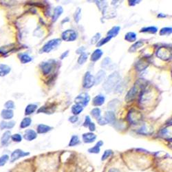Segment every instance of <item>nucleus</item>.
<instances>
[{
    "mask_svg": "<svg viewBox=\"0 0 172 172\" xmlns=\"http://www.w3.org/2000/svg\"><path fill=\"white\" fill-rule=\"evenodd\" d=\"M81 9L80 8H78L77 9V11H75L74 15V21L77 23L79 22L80 19H81Z\"/></svg>",
    "mask_w": 172,
    "mask_h": 172,
    "instance_id": "obj_43",
    "label": "nucleus"
},
{
    "mask_svg": "<svg viewBox=\"0 0 172 172\" xmlns=\"http://www.w3.org/2000/svg\"><path fill=\"white\" fill-rule=\"evenodd\" d=\"M31 122H32V120H31V119H30V118H29V117L24 118V119L22 120V121L21 122L20 128H22V129L26 128H28V127H29L30 125Z\"/></svg>",
    "mask_w": 172,
    "mask_h": 172,
    "instance_id": "obj_33",
    "label": "nucleus"
},
{
    "mask_svg": "<svg viewBox=\"0 0 172 172\" xmlns=\"http://www.w3.org/2000/svg\"><path fill=\"white\" fill-rule=\"evenodd\" d=\"M72 114L74 115V116H77L79 115L80 113H81L83 110V107H81L79 105H74L72 106Z\"/></svg>",
    "mask_w": 172,
    "mask_h": 172,
    "instance_id": "obj_32",
    "label": "nucleus"
},
{
    "mask_svg": "<svg viewBox=\"0 0 172 172\" xmlns=\"http://www.w3.org/2000/svg\"><path fill=\"white\" fill-rule=\"evenodd\" d=\"M37 137V134L36 131H34L33 129H27V130L25 131L24 135H23V138H24L25 140L28 141L33 140Z\"/></svg>",
    "mask_w": 172,
    "mask_h": 172,
    "instance_id": "obj_12",
    "label": "nucleus"
},
{
    "mask_svg": "<svg viewBox=\"0 0 172 172\" xmlns=\"http://www.w3.org/2000/svg\"><path fill=\"white\" fill-rule=\"evenodd\" d=\"M32 60V59L29 55H27V54H22V55H20V61L23 64L29 63Z\"/></svg>",
    "mask_w": 172,
    "mask_h": 172,
    "instance_id": "obj_35",
    "label": "nucleus"
},
{
    "mask_svg": "<svg viewBox=\"0 0 172 172\" xmlns=\"http://www.w3.org/2000/svg\"><path fill=\"white\" fill-rule=\"evenodd\" d=\"M89 101H90V97H89L88 93L80 94L74 99V101L77 105H79L83 107H86V106L88 105Z\"/></svg>",
    "mask_w": 172,
    "mask_h": 172,
    "instance_id": "obj_6",
    "label": "nucleus"
},
{
    "mask_svg": "<svg viewBox=\"0 0 172 172\" xmlns=\"http://www.w3.org/2000/svg\"><path fill=\"white\" fill-rule=\"evenodd\" d=\"M105 78V72L103 71V70H99L97 72L96 75V77H95V84H100Z\"/></svg>",
    "mask_w": 172,
    "mask_h": 172,
    "instance_id": "obj_22",
    "label": "nucleus"
},
{
    "mask_svg": "<svg viewBox=\"0 0 172 172\" xmlns=\"http://www.w3.org/2000/svg\"><path fill=\"white\" fill-rule=\"evenodd\" d=\"M143 42L141 41H136V43H134L132 46H131L130 48L129 49V53H135V52L138 50L139 48H141L143 46Z\"/></svg>",
    "mask_w": 172,
    "mask_h": 172,
    "instance_id": "obj_30",
    "label": "nucleus"
},
{
    "mask_svg": "<svg viewBox=\"0 0 172 172\" xmlns=\"http://www.w3.org/2000/svg\"><path fill=\"white\" fill-rule=\"evenodd\" d=\"M120 30H121V27L120 26H114L112 27L111 29H110L109 31L107 32V36L108 37H110L111 38H113V37H116L118 35H119V32H120Z\"/></svg>",
    "mask_w": 172,
    "mask_h": 172,
    "instance_id": "obj_24",
    "label": "nucleus"
},
{
    "mask_svg": "<svg viewBox=\"0 0 172 172\" xmlns=\"http://www.w3.org/2000/svg\"><path fill=\"white\" fill-rule=\"evenodd\" d=\"M63 12V9L62 8V6H56V8L54 9V13L53 15V22H55L57 21L59 18L61 17V15H62Z\"/></svg>",
    "mask_w": 172,
    "mask_h": 172,
    "instance_id": "obj_15",
    "label": "nucleus"
},
{
    "mask_svg": "<svg viewBox=\"0 0 172 172\" xmlns=\"http://www.w3.org/2000/svg\"><path fill=\"white\" fill-rule=\"evenodd\" d=\"M103 55V52L101 49H96L93 52V53L91 55V61L93 62H96L98 60H99L101 56Z\"/></svg>",
    "mask_w": 172,
    "mask_h": 172,
    "instance_id": "obj_18",
    "label": "nucleus"
},
{
    "mask_svg": "<svg viewBox=\"0 0 172 172\" xmlns=\"http://www.w3.org/2000/svg\"><path fill=\"white\" fill-rule=\"evenodd\" d=\"M56 107L53 105H48V106H42L40 107L37 113H45V114H53L55 112Z\"/></svg>",
    "mask_w": 172,
    "mask_h": 172,
    "instance_id": "obj_14",
    "label": "nucleus"
},
{
    "mask_svg": "<svg viewBox=\"0 0 172 172\" xmlns=\"http://www.w3.org/2000/svg\"><path fill=\"white\" fill-rule=\"evenodd\" d=\"M101 110L98 107L94 108V109L91 111L92 116L96 120H98V119H100V118L101 117Z\"/></svg>",
    "mask_w": 172,
    "mask_h": 172,
    "instance_id": "obj_38",
    "label": "nucleus"
},
{
    "mask_svg": "<svg viewBox=\"0 0 172 172\" xmlns=\"http://www.w3.org/2000/svg\"><path fill=\"white\" fill-rule=\"evenodd\" d=\"M137 35L134 32H129L125 35V39L128 42H134L136 41Z\"/></svg>",
    "mask_w": 172,
    "mask_h": 172,
    "instance_id": "obj_27",
    "label": "nucleus"
},
{
    "mask_svg": "<svg viewBox=\"0 0 172 172\" xmlns=\"http://www.w3.org/2000/svg\"><path fill=\"white\" fill-rule=\"evenodd\" d=\"M172 32V28L170 27H165L162 28V29L160 30L159 34L161 36H165V35H171Z\"/></svg>",
    "mask_w": 172,
    "mask_h": 172,
    "instance_id": "obj_36",
    "label": "nucleus"
},
{
    "mask_svg": "<svg viewBox=\"0 0 172 172\" xmlns=\"http://www.w3.org/2000/svg\"><path fill=\"white\" fill-rule=\"evenodd\" d=\"M11 70V67L5 64H0V77L6 76Z\"/></svg>",
    "mask_w": 172,
    "mask_h": 172,
    "instance_id": "obj_25",
    "label": "nucleus"
},
{
    "mask_svg": "<svg viewBox=\"0 0 172 172\" xmlns=\"http://www.w3.org/2000/svg\"><path fill=\"white\" fill-rule=\"evenodd\" d=\"M53 129V128L49 125H47L44 124H39L38 126H37V133L38 134H46L48 131H51Z\"/></svg>",
    "mask_w": 172,
    "mask_h": 172,
    "instance_id": "obj_17",
    "label": "nucleus"
},
{
    "mask_svg": "<svg viewBox=\"0 0 172 172\" xmlns=\"http://www.w3.org/2000/svg\"><path fill=\"white\" fill-rule=\"evenodd\" d=\"M98 122V123L100 125H105L107 124V122H106L105 120L104 119V118L103 117H101L100 119H98V120H96Z\"/></svg>",
    "mask_w": 172,
    "mask_h": 172,
    "instance_id": "obj_50",
    "label": "nucleus"
},
{
    "mask_svg": "<svg viewBox=\"0 0 172 172\" xmlns=\"http://www.w3.org/2000/svg\"><path fill=\"white\" fill-rule=\"evenodd\" d=\"M111 64V59L110 57H105L101 63V67L103 68H107Z\"/></svg>",
    "mask_w": 172,
    "mask_h": 172,
    "instance_id": "obj_42",
    "label": "nucleus"
},
{
    "mask_svg": "<svg viewBox=\"0 0 172 172\" xmlns=\"http://www.w3.org/2000/svg\"><path fill=\"white\" fill-rule=\"evenodd\" d=\"M105 98L104 96L99 95L96 96L92 100V103L95 106H101L105 103Z\"/></svg>",
    "mask_w": 172,
    "mask_h": 172,
    "instance_id": "obj_19",
    "label": "nucleus"
},
{
    "mask_svg": "<svg viewBox=\"0 0 172 172\" xmlns=\"http://www.w3.org/2000/svg\"><path fill=\"white\" fill-rule=\"evenodd\" d=\"M9 156L8 155L4 154L0 157V167H3L6 164L7 161H8Z\"/></svg>",
    "mask_w": 172,
    "mask_h": 172,
    "instance_id": "obj_44",
    "label": "nucleus"
},
{
    "mask_svg": "<svg viewBox=\"0 0 172 172\" xmlns=\"http://www.w3.org/2000/svg\"><path fill=\"white\" fill-rule=\"evenodd\" d=\"M88 128H89V131H95L96 130V126L94 122H91V123L89 125V126L88 127Z\"/></svg>",
    "mask_w": 172,
    "mask_h": 172,
    "instance_id": "obj_52",
    "label": "nucleus"
},
{
    "mask_svg": "<svg viewBox=\"0 0 172 172\" xmlns=\"http://www.w3.org/2000/svg\"><path fill=\"white\" fill-rule=\"evenodd\" d=\"M87 60H88V55L86 53H83L79 56L77 62L79 65H83L86 62Z\"/></svg>",
    "mask_w": 172,
    "mask_h": 172,
    "instance_id": "obj_37",
    "label": "nucleus"
},
{
    "mask_svg": "<svg viewBox=\"0 0 172 172\" xmlns=\"http://www.w3.org/2000/svg\"><path fill=\"white\" fill-rule=\"evenodd\" d=\"M157 17L158 18H164V17H166L167 16L165 15H164V14H162V13H160L157 15Z\"/></svg>",
    "mask_w": 172,
    "mask_h": 172,
    "instance_id": "obj_57",
    "label": "nucleus"
},
{
    "mask_svg": "<svg viewBox=\"0 0 172 172\" xmlns=\"http://www.w3.org/2000/svg\"><path fill=\"white\" fill-rule=\"evenodd\" d=\"M156 56L161 60L169 61L171 57V53L169 49L166 47H161L158 49Z\"/></svg>",
    "mask_w": 172,
    "mask_h": 172,
    "instance_id": "obj_5",
    "label": "nucleus"
},
{
    "mask_svg": "<svg viewBox=\"0 0 172 172\" xmlns=\"http://www.w3.org/2000/svg\"><path fill=\"white\" fill-rule=\"evenodd\" d=\"M30 155L29 152H26L20 149H15L14 152L12 153L11 155V162H14L18 159L21 158L28 156Z\"/></svg>",
    "mask_w": 172,
    "mask_h": 172,
    "instance_id": "obj_10",
    "label": "nucleus"
},
{
    "mask_svg": "<svg viewBox=\"0 0 172 172\" xmlns=\"http://www.w3.org/2000/svg\"><path fill=\"white\" fill-rule=\"evenodd\" d=\"M96 4L99 8V10L102 11V13H103L104 12L106 11L107 9V4L106 3V2H103V1H97L96 2Z\"/></svg>",
    "mask_w": 172,
    "mask_h": 172,
    "instance_id": "obj_39",
    "label": "nucleus"
},
{
    "mask_svg": "<svg viewBox=\"0 0 172 172\" xmlns=\"http://www.w3.org/2000/svg\"><path fill=\"white\" fill-rule=\"evenodd\" d=\"M68 53H69V51H68V50L64 52V53H63L62 54V55H61V59H63L66 57V56H67L68 55Z\"/></svg>",
    "mask_w": 172,
    "mask_h": 172,
    "instance_id": "obj_54",
    "label": "nucleus"
},
{
    "mask_svg": "<svg viewBox=\"0 0 172 172\" xmlns=\"http://www.w3.org/2000/svg\"><path fill=\"white\" fill-rule=\"evenodd\" d=\"M159 136H161V137L163 138H165V139L167 137H169V130L167 128L162 129L159 132Z\"/></svg>",
    "mask_w": 172,
    "mask_h": 172,
    "instance_id": "obj_45",
    "label": "nucleus"
},
{
    "mask_svg": "<svg viewBox=\"0 0 172 172\" xmlns=\"http://www.w3.org/2000/svg\"><path fill=\"white\" fill-rule=\"evenodd\" d=\"M84 50H85V48H83V47H81V48H79L77 50V54H82L83 53H84Z\"/></svg>",
    "mask_w": 172,
    "mask_h": 172,
    "instance_id": "obj_55",
    "label": "nucleus"
},
{
    "mask_svg": "<svg viewBox=\"0 0 172 172\" xmlns=\"http://www.w3.org/2000/svg\"><path fill=\"white\" fill-rule=\"evenodd\" d=\"M154 130H152V129H149V128L146 125H143L142 128L138 129V133L140 134H144V135H147V134H151Z\"/></svg>",
    "mask_w": 172,
    "mask_h": 172,
    "instance_id": "obj_34",
    "label": "nucleus"
},
{
    "mask_svg": "<svg viewBox=\"0 0 172 172\" xmlns=\"http://www.w3.org/2000/svg\"><path fill=\"white\" fill-rule=\"evenodd\" d=\"M158 32V28L155 26H148L141 28L140 32L143 33H150V34H155Z\"/></svg>",
    "mask_w": 172,
    "mask_h": 172,
    "instance_id": "obj_26",
    "label": "nucleus"
},
{
    "mask_svg": "<svg viewBox=\"0 0 172 172\" xmlns=\"http://www.w3.org/2000/svg\"><path fill=\"white\" fill-rule=\"evenodd\" d=\"M78 35L77 32L74 30H67L63 32L61 34V39L63 41L70 42V41H74L77 39Z\"/></svg>",
    "mask_w": 172,
    "mask_h": 172,
    "instance_id": "obj_7",
    "label": "nucleus"
},
{
    "mask_svg": "<svg viewBox=\"0 0 172 172\" xmlns=\"http://www.w3.org/2000/svg\"><path fill=\"white\" fill-rule=\"evenodd\" d=\"M11 138L14 142H17V143H20L22 140V136H21L20 134H13V135L11 136Z\"/></svg>",
    "mask_w": 172,
    "mask_h": 172,
    "instance_id": "obj_46",
    "label": "nucleus"
},
{
    "mask_svg": "<svg viewBox=\"0 0 172 172\" xmlns=\"http://www.w3.org/2000/svg\"><path fill=\"white\" fill-rule=\"evenodd\" d=\"M4 107L6 108V110H11L15 108V103L13 101H8L5 103Z\"/></svg>",
    "mask_w": 172,
    "mask_h": 172,
    "instance_id": "obj_48",
    "label": "nucleus"
},
{
    "mask_svg": "<svg viewBox=\"0 0 172 172\" xmlns=\"http://www.w3.org/2000/svg\"><path fill=\"white\" fill-rule=\"evenodd\" d=\"M61 40L60 39H51L44 45L43 48H41V53H50L52 50H53L54 49L57 48V47L61 44Z\"/></svg>",
    "mask_w": 172,
    "mask_h": 172,
    "instance_id": "obj_3",
    "label": "nucleus"
},
{
    "mask_svg": "<svg viewBox=\"0 0 172 172\" xmlns=\"http://www.w3.org/2000/svg\"><path fill=\"white\" fill-rule=\"evenodd\" d=\"M15 122L14 121H10V122H6V121H2L0 124V129H12L15 126Z\"/></svg>",
    "mask_w": 172,
    "mask_h": 172,
    "instance_id": "obj_29",
    "label": "nucleus"
},
{
    "mask_svg": "<svg viewBox=\"0 0 172 172\" xmlns=\"http://www.w3.org/2000/svg\"><path fill=\"white\" fill-rule=\"evenodd\" d=\"M40 69L44 75L50 74L54 69V62L49 61L41 63L40 64Z\"/></svg>",
    "mask_w": 172,
    "mask_h": 172,
    "instance_id": "obj_9",
    "label": "nucleus"
},
{
    "mask_svg": "<svg viewBox=\"0 0 172 172\" xmlns=\"http://www.w3.org/2000/svg\"><path fill=\"white\" fill-rule=\"evenodd\" d=\"M111 39H112L111 37L107 36L106 37H105V38H103L101 40H100V41H98L97 44H96V46H97V47L102 46H103V45H105L107 43H108V42H109Z\"/></svg>",
    "mask_w": 172,
    "mask_h": 172,
    "instance_id": "obj_41",
    "label": "nucleus"
},
{
    "mask_svg": "<svg viewBox=\"0 0 172 172\" xmlns=\"http://www.w3.org/2000/svg\"><path fill=\"white\" fill-rule=\"evenodd\" d=\"M107 172H121V171L117 168H111Z\"/></svg>",
    "mask_w": 172,
    "mask_h": 172,
    "instance_id": "obj_56",
    "label": "nucleus"
},
{
    "mask_svg": "<svg viewBox=\"0 0 172 172\" xmlns=\"http://www.w3.org/2000/svg\"><path fill=\"white\" fill-rule=\"evenodd\" d=\"M37 105L36 104H29L27 105V107H26L25 110V114L26 115H30L34 113L36 110L37 109Z\"/></svg>",
    "mask_w": 172,
    "mask_h": 172,
    "instance_id": "obj_28",
    "label": "nucleus"
},
{
    "mask_svg": "<svg viewBox=\"0 0 172 172\" xmlns=\"http://www.w3.org/2000/svg\"><path fill=\"white\" fill-rule=\"evenodd\" d=\"M140 1H136V0L132 1V0H131V1H129V6H135L136 4L140 3Z\"/></svg>",
    "mask_w": 172,
    "mask_h": 172,
    "instance_id": "obj_53",
    "label": "nucleus"
},
{
    "mask_svg": "<svg viewBox=\"0 0 172 172\" xmlns=\"http://www.w3.org/2000/svg\"><path fill=\"white\" fill-rule=\"evenodd\" d=\"M95 84V77L89 72H87L85 74L83 81V87L86 89H89Z\"/></svg>",
    "mask_w": 172,
    "mask_h": 172,
    "instance_id": "obj_8",
    "label": "nucleus"
},
{
    "mask_svg": "<svg viewBox=\"0 0 172 172\" xmlns=\"http://www.w3.org/2000/svg\"><path fill=\"white\" fill-rule=\"evenodd\" d=\"M82 138H83V140L85 143H92L95 141L96 136L92 132L85 133L82 136Z\"/></svg>",
    "mask_w": 172,
    "mask_h": 172,
    "instance_id": "obj_13",
    "label": "nucleus"
},
{
    "mask_svg": "<svg viewBox=\"0 0 172 172\" xmlns=\"http://www.w3.org/2000/svg\"><path fill=\"white\" fill-rule=\"evenodd\" d=\"M79 144H80V139L79 136L77 135H73L71 137V139H70L68 146L69 147H74V146H77Z\"/></svg>",
    "mask_w": 172,
    "mask_h": 172,
    "instance_id": "obj_31",
    "label": "nucleus"
},
{
    "mask_svg": "<svg viewBox=\"0 0 172 172\" xmlns=\"http://www.w3.org/2000/svg\"><path fill=\"white\" fill-rule=\"evenodd\" d=\"M1 116L4 120H10L13 119L14 116L13 111L11 110H4L2 111Z\"/></svg>",
    "mask_w": 172,
    "mask_h": 172,
    "instance_id": "obj_23",
    "label": "nucleus"
},
{
    "mask_svg": "<svg viewBox=\"0 0 172 172\" xmlns=\"http://www.w3.org/2000/svg\"><path fill=\"white\" fill-rule=\"evenodd\" d=\"M147 86V81L145 79H140L136 82L134 86L129 89V92L127 93L125 98V100L127 103H130L135 99L137 96L139 90H144L145 88Z\"/></svg>",
    "mask_w": 172,
    "mask_h": 172,
    "instance_id": "obj_1",
    "label": "nucleus"
},
{
    "mask_svg": "<svg viewBox=\"0 0 172 172\" xmlns=\"http://www.w3.org/2000/svg\"><path fill=\"white\" fill-rule=\"evenodd\" d=\"M104 119L107 123H114L116 119V116L114 112L112 111H107L106 112Z\"/></svg>",
    "mask_w": 172,
    "mask_h": 172,
    "instance_id": "obj_16",
    "label": "nucleus"
},
{
    "mask_svg": "<svg viewBox=\"0 0 172 172\" xmlns=\"http://www.w3.org/2000/svg\"><path fill=\"white\" fill-rule=\"evenodd\" d=\"M121 80V77L118 72H114L107 77L103 85V88L107 93H110L118 86Z\"/></svg>",
    "mask_w": 172,
    "mask_h": 172,
    "instance_id": "obj_2",
    "label": "nucleus"
},
{
    "mask_svg": "<svg viewBox=\"0 0 172 172\" xmlns=\"http://www.w3.org/2000/svg\"><path fill=\"white\" fill-rule=\"evenodd\" d=\"M113 154V151L111 149H107L105 150L103 154L102 155V158H101V161H105L107 160V158L111 156V155Z\"/></svg>",
    "mask_w": 172,
    "mask_h": 172,
    "instance_id": "obj_40",
    "label": "nucleus"
},
{
    "mask_svg": "<svg viewBox=\"0 0 172 172\" xmlns=\"http://www.w3.org/2000/svg\"><path fill=\"white\" fill-rule=\"evenodd\" d=\"M149 65V61L147 58L143 57L139 59L136 63V69L139 72L143 71L147 68Z\"/></svg>",
    "mask_w": 172,
    "mask_h": 172,
    "instance_id": "obj_11",
    "label": "nucleus"
},
{
    "mask_svg": "<svg viewBox=\"0 0 172 172\" xmlns=\"http://www.w3.org/2000/svg\"><path fill=\"white\" fill-rule=\"evenodd\" d=\"M103 145V142L102 140H99L93 147L89 148L88 152L91 154H99L101 151V147Z\"/></svg>",
    "mask_w": 172,
    "mask_h": 172,
    "instance_id": "obj_20",
    "label": "nucleus"
},
{
    "mask_svg": "<svg viewBox=\"0 0 172 172\" xmlns=\"http://www.w3.org/2000/svg\"><path fill=\"white\" fill-rule=\"evenodd\" d=\"M101 38V34L100 33H96L95 36L92 37V38L91 39V44H96L99 41V39Z\"/></svg>",
    "mask_w": 172,
    "mask_h": 172,
    "instance_id": "obj_47",
    "label": "nucleus"
},
{
    "mask_svg": "<svg viewBox=\"0 0 172 172\" xmlns=\"http://www.w3.org/2000/svg\"><path fill=\"white\" fill-rule=\"evenodd\" d=\"M143 116L140 112L137 110H131L129 112L128 115V120L130 123L133 125H137L142 121Z\"/></svg>",
    "mask_w": 172,
    "mask_h": 172,
    "instance_id": "obj_4",
    "label": "nucleus"
},
{
    "mask_svg": "<svg viewBox=\"0 0 172 172\" xmlns=\"http://www.w3.org/2000/svg\"><path fill=\"white\" fill-rule=\"evenodd\" d=\"M11 137V132L10 131H6L4 133L3 136L1 138V143L3 146H6L8 145L9 140H10V138Z\"/></svg>",
    "mask_w": 172,
    "mask_h": 172,
    "instance_id": "obj_21",
    "label": "nucleus"
},
{
    "mask_svg": "<svg viewBox=\"0 0 172 172\" xmlns=\"http://www.w3.org/2000/svg\"><path fill=\"white\" fill-rule=\"evenodd\" d=\"M68 120H69V121L70 122H72V123H75V122L78 121V120H79V119H78L77 116H74H74H70Z\"/></svg>",
    "mask_w": 172,
    "mask_h": 172,
    "instance_id": "obj_51",
    "label": "nucleus"
},
{
    "mask_svg": "<svg viewBox=\"0 0 172 172\" xmlns=\"http://www.w3.org/2000/svg\"><path fill=\"white\" fill-rule=\"evenodd\" d=\"M91 122H92V121H91L90 117H89V116H86V119H85V121H84V122H83V125L84 127H86V128H87V127L89 126V125L90 124Z\"/></svg>",
    "mask_w": 172,
    "mask_h": 172,
    "instance_id": "obj_49",
    "label": "nucleus"
}]
</instances>
